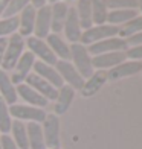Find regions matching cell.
<instances>
[{
	"label": "cell",
	"mask_w": 142,
	"mask_h": 149,
	"mask_svg": "<svg viewBox=\"0 0 142 149\" xmlns=\"http://www.w3.org/2000/svg\"><path fill=\"white\" fill-rule=\"evenodd\" d=\"M9 135L12 137V140L15 141V145L18 146V149H29L26 123H23V122H20V120H14V119H12V125H11Z\"/></svg>",
	"instance_id": "25"
},
{
	"label": "cell",
	"mask_w": 142,
	"mask_h": 149,
	"mask_svg": "<svg viewBox=\"0 0 142 149\" xmlns=\"http://www.w3.org/2000/svg\"><path fill=\"white\" fill-rule=\"evenodd\" d=\"M43 137L47 149H60V117L55 114H47L41 123Z\"/></svg>",
	"instance_id": "7"
},
{
	"label": "cell",
	"mask_w": 142,
	"mask_h": 149,
	"mask_svg": "<svg viewBox=\"0 0 142 149\" xmlns=\"http://www.w3.org/2000/svg\"><path fill=\"white\" fill-rule=\"evenodd\" d=\"M51 6V32L52 33H61L64 22L69 14V9L72 5L67 3H53Z\"/></svg>",
	"instance_id": "20"
},
{
	"label": "cell",
	"mask_w": 142,
	"mask_h": 149,
	"mask_svg": "<svg viewBox=\"0 0 142 149\" xmlns=\"http://www.w3.org/2000/svg\"><path fill=\"white\" fill-rule=\"evenodd\" d=\"M125 41H127V47L128 46H141L142 44V32H138V33H134V35L128 37Z\"/></svg>",
	"instance_id": "35"
},
{
	"label": "cell",
	"mask_w": 142,
	"mask_h": 149,
	"mask_svg": "<svg viewBox=\"0 0 142 149\" xmlns=\"http://www.w3.org/2000/svg\"><path fill=\"white\" fill-rule=\"evenodd\" d=\"M77 12V17L79 20V24L83 31L89 29L90 26H93L92 22V8H90V0H77V5L73 6Z\"/></svg>",
	"instance_id": "26"
},
{
	"label": "cell",
	"mask_w": 142,
	"mask_h": 149,
	"mask_svg": "<svg viewBox=\"0 0 142 149\" xmlns=\"http://www.w3.org/2000/svg\"><path fill=\"white\" fill-rule=\"evenodd\" d=\"M0 139H2V132H0Z\"/></svg>",
	"instance_id": "42"
},
{
	"label": "cell",
	"mask_w": 142,
	"mask_h": 149,
	"mask_svg": "<svg viewBox=\"0 0 142 149\" xmlns=\"http://www.w3.org/2000/svg\"><path fill=\"white\" fill-rule=\"evenodd\" d=\"M18 29V17H2L0 18V38H8Z\"/></svg>",
	"instance_id": "29"
},
{
	"label": "cell",
	"mask_w": 142,
	"mask_h": 149,
	"mask_svg": "<svg viewBox=\"0 0 142 149\" xmlns=\"http://www.w3.org/2000/svg\"><path fill=\"white\" fill-rule=\"evenodd\" d=\"M29 5H31V0H9L3 17H17Z\"/></svg>",
	"instance_id": "31"
},
{
	"label": "cell",
	"mask_w": 142,
	"mask_h": 149,
	"mask_svg": "<svg viewBox=\"0 0 142 149\" xmlns=\"http://www.w3.org/2000/svg\"><path fill=\"white\" fill-rule=\"evenodd\" d=\"M44 40L58 61H69L70 59V44L66 41L61 33H52L51 32Z\"/></svg>",
	"instance_id": "13"
},
{
	"label": "cell",
	"mask_w": 142,
	"mask_h": 149,
	"mask_svg": "<svg viewBox=\"0 0 142 149\" xmlns=\"http://www.w3.org/2000/svg\"><path fill=\"white\" fill-rule=\"evenodd\" d=\"M138 32H142V14H138L128 23H125L124 26H121L118 37L127 40L128 37H131V35H134V33H138Z\"/></svg>",
	"instance_id": "28"
},
{
	"label": "cell",
	"mask_w": 142,
	"mask_h": 149,
	"mask_svg": "<svg viewBox=\"0 0 142 149\" xmlns=\"http://www.w3.org/2000/svg\"><path fill=\"white\" fill-rule=\"evenodd\" d=\"M51 33V6L44 5L37 9L35 14V28H34V37L46 38Z\"/></svg>",
	"instance_id": "19"
},
{
	"label": "cell",
	"mask_w": 142,
	"mask_h": 149,
	"mask_svg": "<svg viewBox=\"0 0 142 149\" xmlns=\"http://www.w3.org/2000/svg\"><path fill=\"white\" fill-rule=\"evenodd\" d=\"M141 63L138 61H130L125 59L124 63L112 67L110 70H107V81H121L128 76H134V74L141 73Z\"/></svg>",
	"instance_id": "11"
},
{
	"label": "cell",
	"mask_w": 142,
	"mask_h": 149,
	"mask_svg": "<svg viewBox=\"0 0 142 149\" xmlns=\"http://www.w3.org/2000/svg\"><path fill=\"white\" fill-rule=\"evenodd\" d=\"M119 35V28L112 24H93L89 29L83 31V35H81L79 43L84 46H92L98 41H103L105 38L110 37H118Z\"/></svg>",
	"instance_id": "4"
},
{
	"label": "cell",
	"mask_w": 142,
	"mask_h": 149,
	"mask_svg": "<svg viewBox=\"0 0 142 149\" xmlns=\"http://www.w3.org/2000/svg\"><path fill=\"white\" fill-rule=\"evenodd\" d=\"M9 114L14 120H20L23 123H43L47 113L43 108H37L26 104L9 105Z\"/></svg>",
	"instance_id": "3"
},
{
	"label": "cell",
	"mask_w": 142,
	"mask_h": 149,
	"mask_svg": "<svg viewBox=\"0 0 142 149\" xmlns=\"http://www.w3.org/2000/svg\"><path fill=\"white\" fill-rule=\"evenodd\" d=\"M26 131H28L29 149H47L43 137L41 123H26Z\"/></svg>",
	"instance_id": "24"
},
{
	"label": "cell",
	"mask_w": 142,
	"mask_h": 149,
	"mask_svg": "<svg viewBox=\"0 0 142 149\" xmlns=\"http://www.w3.org/2000/svg\"><path fill=\"white\" fill-rule=\"evenodd\" d=\"M90 55H103V53H112V52H121L127 49V41L121 37H110L103 41H98L92 46H87Z\"/></svg>",
	"instance_id": "9"
},
{
	"label": "cell",
	"mask_w": 142,
	"mask_h": 149,
	"mask_svg": "<svg viewBox=\"0 0 142 149\" xmlns=\"http://www.w3.org/2000/svg\"><path fill=\"white\" fill-rule=\"evenodd\" d=\"M35 14L37 8H34L32 5L26 6V8L17 15L18 17V29L17 32L23 38H28L34 35V28H35Z\"/></svg>",
	"instance_id": "17"
},
{
	"label": "cell",
	"mask_w": 142,
	"mask_h": 149,
	"mask_svg": "<svg viewBox=\"0 0 142 149\" xmlns=\"http://www.w3.org/2000/svg\"><path fill=\"white\" fill-rule=\"evenodd\" d=\"M141 64H142V63H141ZM141 72H142V65H141Z\"/></svg>",
	"instance_id": "41"
},
{
	"label": "cell",
	"mask_w": 142,
	"mask_h": 149,
	"mask_svg": "<svg viewBox=\"0 0 142 149\" xmlns=\"http://www.w3.org/2000/svg\"><path fill=\"white\" fill-rule=\"evenodd\" d=\"M107 82V73L104 70H95L87 79H84V85L81 88V94L84 97L95 96Z\"/></svg>",
	"instance_id": "18"
},
{
	"label": "cell",
	"mask_w": 142,
	"mask_h": 149,
	"mask_svg": "<svg viewBox=\"0 0 142 149\" xmlns=\"http://www.w3.org/2000/svg\"><path fill=\"white\" fill-rule=\"evenodd\" d=\"M73 2H77V0H47V5H53V3H67V5H70Z\"/></svg>",
	"instance_id": "39"
},
{
	"label": "cell",
	"mask_w": 142,
	"mask_h": 149,
	"mask_svg": "<svg viewBox=\"0 0 142 149\" xmlns=\"http://www.w3.org/2000/svg\"><path fill=\"white\" fill-rule=\"evenodd\" d=\"M17 88V96L18 99H22L23 102L26 105H32V107H37V108H44L49 105V100H46L41 94L37 93L35 90L32 88V87H29L28 84H18L15 85Z\"/></svg>",
	"instance_id": "15"
},
{
	"label": "cell",
	"mask_w": 142,
	"mask_h": 149,
	"mask_svg": "<svg viewBox=\"0 0 142 149\" xmlns=\"http://www.w3.org/2000/svg\"><path fill=\"white\" fill-rule=\"evenodd\" d=\"M139 14L136 9H109L107 14V24L121 28L125 23H128L131 18H134Z\"/></svg>",
	"instance_id": "23"
},
{
	"label": "cell",
	"mask_w": 142,
	"mask_h": 149,
	"mask_svg": "<svg viewBox=\"0 0 142 149\" xmlns=\"http://www.w3.org/2000/svg\"><path fill=\"white\" fill-rule=\"evenodd\" d=\"M32 73H35L37 76L43 78L44 81H47L49 84H52L55 88H60L63 85V81L60 78V74L55 69V65H51V64H46V63H40V61H35L34 64V69Z\"/></svg>",
	"instance_id": "21"
},
{
	"label": "cell",
	"mask_w": 142,
	"mask_h": 149,
	"mask_svg": "<svg viewBox=\"0 0 142 149\" xmlns=\"http://www.w3.org/2000/svg\"><path fill=\"white\" fill-rule=\"evenodd\" d=\"M9 3V0H0V18L3 17L5 14V11H6V6H8Z\"/></svg>",
	"instance_id": "38"
},
{
	"label": "cell",
	"mask_w": 142,
	"mask_h": 149,
	"mask_svg": "<svg viewBox=\"0 0 142 149\" xmlns=\"http://www.w3.org/2000/svg\"><path fill=\"white\" fill-rule=\"evenodd\" d=\"M31 5L34 6V8H41V6L47 5V0H31Z\"/></svg>",
	"instance_id": "37"
},
{
	"label": "cell",
	"mask_w": 142,
	"mask_h": 149,
	"mask_svg": "<svg viewBox=\"0 0 142 149\" xmlns=\"http://www.w3.org/2000/svg\"><path fill=\"white\" fill-rule=\"evenodd\" d=\"M25 52H26L25 38L18 32L12 33L11 37H8V43H6V49H5V55H3V61H2V67L0 69L5 72H11Z\"/></svg>",
	"instance_id": "1"
},
{
	"label": "cell",
	"mask_w": 142,
	"mask_h": 149,
	"mask_svg": "<svg viewBox=\"0 0 142 149\" xmlns=\"http://www.w3.org/2000/svg\"><path fill=\"white\" fill-rule=\"evenodd\" d=\"M55 69L61 78L63 84L72 87L75 91H79L84 85V78L78 73V70L72 65L70 61H57Z\"/></svg>",
	"instance_id": "6"
},
{
	"label": "cell",
	"mask_w": 142,
	"mask_h": 149,
	"mask_svg": "<svg viewBox=\"0 0 142 149\" xmlns=\"http://www.w3.org/2000/svg\"><path fill=\"white\" fill-rule=\"evenodd\" d=\"M34 64H35V58H34V55H32L31 52L26 50L23 55L20 56V59L17 61V64L14 65V69L11 70V74H9L11 81H12L15 85L23 84L25 79L32 73Z\"/></svg>",
	"instance_id": "8"
},
{
	"label": "cell",
	"mask_w": 142,
	"mask_h": 149,
	"mask_svg": "<svg viewBox=\"0 0 142 149\" xmlns=\"http://www.w3.org/2000/svg\"><path fill=\"white\" fill-rule=\"evenodd\" d=\"M25 84H28L29 87H32L34 90H35L37 93H40L46 100H49V102L51 100H55V97H57L58 88H55L52 84H49L43 78L37 76L35 73H31L29 76L25 79Z\"/></svg>",
	"instance_id": "16"
},
{
	"label": "cell",
	"mask_w": 142,
	"mask_h": 149,
	"mask_svg": "<svg viewBox=\"0 0 142 149\" xmlns=\"http://www.w3.org/2000/svg\"><path fill=\"white\" fill-rule=\"evenodd\" d=\"M6 43H8V38H0V67H2V61H3V55H5Z\"/></svg>",
	"instance_id": "36"
},
{
	"label": "cell",
	"mask_w": 142,
	"mask_h": 149,
	"mask_svg": "<svg viewBox=\"0 0 142 149\" xmlns=\"http://www.w3.org/2000/svg\"><path fill=\"white\" fill-rule=\"evenodd\" d=\"M125 56L130 61L142 63V44L141 46H128L125 49Z\"/></svg>",
	"instance_id": "33"
},
{
	"label": "cell",
	"mask_w": 142,
	"mask_h": 149,
	"mask_svg": "<svg viewBox=\"0 0 142 149\" xmlns=\"http://www.w3.org/2000/svg\"><path fill=\"white\" fill-rule=\"evenodd\" d=\"M61 33H64V40L69 44L79 43V40H81L83 28H81V24H79V20L77 17V12H75V8H73V6H70V9H69V14H67V18L64 22Z\"/></svg>",
	"instance_id": "10"
},
{
	"label": "cell",
	"mask_w": 142,
	"mask_h": 149,
	"mask_svg": "<svg viewBox=\"0 0 142 149\" xmlns=\"http://www.w3.org/2000/svg\"><path fill=\"white\" fill-rule=\"evenodd\" d=\"M26 41V49L28 52H31L35 61H40V63H46V64H51V65H55L57 64V56L53 55V52L51 50V47L47 46L46 40L43 38H37V37H28L25 38Z\"/></svg>",
	"instance_id": "5"
},
{
	"label": "cell",
	"mask_w": 142,
	"mask_h": 149,
	"mask_svg": "<svg viewBox=\"0 0 142 149\" xmlns=\"http://www.w3.org/2000/svg\"><path fill=\"white\" fill-rule=\"evenodd\" d=\"M11 125H12V117L9 114V105L0 97V132L9 134Z\"/></svg>",
	"instance_id": "30"
},
{
	"label": "cell",
	"mask_w": 142,
	"mask_h": 149,
	"mask_svg": "<svg viewBox=\"0 0 142 149\" xmlns=\"http://www.w3.org/2000/svg\"><path fill=\"white\" fill-rule=\"evenodd\" d=\"M0 149H18V146L15 145V141L12 140V137L9 134H2V139H0Z\"/></svg>",
	"instance_id": "34"
},
{
	"label": "cell",
	"mask_w": 142,
	"mask_h": 149,
	"mask_svg": "<svg viewBox=\"0 0 142 149\" xmlns=\"http://www.w3.org/2000/svg\"><path fill=\"white\" fill-rule=\"evenodd\" d=\"M138 11L142 14V0H138Z\"/></svg>",
	"instance_id": "40"
},
{
	"label": "cell",
	"mask_w": 142,
	"mask_h": 149,
	"mask_svg": "<svg viewBox=\"0 0 142 149\" xmlns=\"http://www.w3.org/2000/svg\"><path fill=\"white\" fill-rule=\"evenodd\" d=\"M109 9H136L138 0H107Z\"/></svg>",
	"instance_id": "32"
},
{
	"label": "cell",
	"mask_w": 142,
	"mask_h": 149,
	"mask_svg": "<svg viewBox=\"0 0 142 149\" xmlns=\"http://www.w3.org/2000/svg\"><path fill=\"white\" fill-rule=\"evenodd\" d=\"M75 90L72 88V87L63 84L61 87L58 88V93H57V97L53 100V114L55 116H63L64 113L69 111V108L73 102V99H75Z\"/></svg>",
	"instance_id": "14"
},
{
	"label": "cell",
	"mask_w": 142,
	"mask_h": 149,
	"mask_svg": "<svg viewBox=\"0 0 142 149\" xmlns=\"http://www.w3.org/2000/svg\"><path fill=\"white\" fill-rule=\"evenodd\" d=\"M0 97L8 105H14L18 100L15 84L11 81L9 73L2 70V69H0Z\"/></svg>",
	"instance_id": "22"
},
{
	"label": "cell",
	"mask_w": 142,
	"mask_h": 149,
	"mask_svg": "<svg viewBox=\"0 0 142 149\" xmlns=\"http://www.w3.org/2000/svg\"><path fill=\"white\" fill-rule=\"evenodd\" d=\"M90 8H92L93 24H105L107 23V14H109L107 0H90Z\"/></svg>",
	"instance_id": "27"
},
{
	"label": "cell",
	"mask_w": 142,
	"mask_h": 149,
	"mask_svg": "<svg viewBox=\"0 0 142 149\" xmlns=\"http://www.w3.org/2000/svg\"><path fill=\"white\" fill-rule=\"evenodd\" d=\"M127 59L125 50L121 52H112V53H103V55H95L92 56V65L95 70H110L112 67L118 65L121 63H124Z\"/></svg>",
	"instance_id": "12"
},
{
	"label": "cell",
	"mask_w": 142,
	"mask_h": 149,
	"mask_svg": "<svg viewBox=\"0 0 142 149\" xmlns=\"http://www.w3.org/2000/svg\"><path fill=\"white\" fill-rule=\"evenodd\" d=\"M69 61L84 79H87L95 72L93 65H92L90 52H89V49H87V46L81 44V43L70 44V59Z\"/></svg>",
	"instance_id": "2"
}]
</instances>
